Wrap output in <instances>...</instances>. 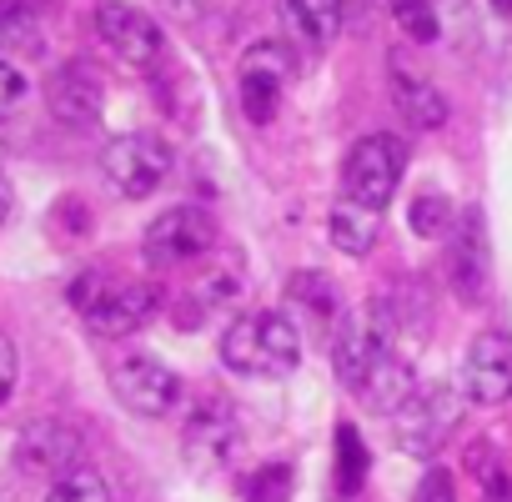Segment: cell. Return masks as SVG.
<instances>
[{"instance_id": "6da1fadb", "label": "cell", "mask_w": 512, "mask_h": 502, "mask_svg": "<svg viewBox=\"0 0 512 502\" xmlns=\"http://www.w3.org/2000/svg\"><path fill=\"white\" fill-rule=\"evenodd\" d=\"M66 297H71V307L81 312V322H86L96 337H106V342H121V337L141 332V327L161 312V292H156L151 282H141V277H111V272H101V267L81 272Z\"/></svg>"}, {"instance_id": "7a4b0ae2", "label": "cell", "mask_w": 512, "mask_h": 502, "mask_svg": "<svg viewBox=\"0 0 512 502\" xmlns=\"http://www.w3.org/2000/svg\"><path fill=\"white\" fill-rule=\"evenodd\" d=\"M302 362V332L287 312H241L221 332V367L236 377H287Z\"/></svg>"}, {"instance_id": "3957f363", "label": "cell", "mask_w": 512, "mask_h": 502, "mask_svg": "<svg viewBox=\"0 0 512 502\" xmlns=\"http://www.w3.org/2000/svg\"><path fill=\"white\" fill-rule=\"evenodd\" d=\"M462 412H467V402H462L457 387L427 382V387H417V392L402 402V412L392 417V442H397L407 457H437V452L452 442V432L462 427Z\"/></svg>"}, {"instance_id": "277c9868", "label": "cell", "mask_w": 512, "mask_h": 502, "mask_svg": "<svg viewBox=\"0 0 512 502\" xmlns=\"http://www.w3.org/2000/svg\"><path fill=\"white\" fill-rule=\"evenodd\" d=\"M402 171H407V141L392 131H372L342 161V196L382 216V206L402 186Z\"/></svg>"}, {"instance_id": "5b68a950", "label": "cell", "mask_w": 512, "mask_h": 502, "mask_svg": "<svg viewBox=\"0 0 512 502\" xmlns=\"http://www.w3.org/2000/svg\"><path fill=\"white\" fill-rule=\"evenodd\" d=\"M297 81V51L287 41H251L241 51V66H236V91H241V116L251 126H267L287 96V86Z\"/></svg>"}, {"instance_id": "8992f818", "label": "cell", "mask_w": 512, "mask_h": 502, "mask_svg": "<svg viewBox=\"0 0 512 502\" xmlns=\"http://www.w3.org/2000/svg\"><path fill=\"white\" fill-rule=\"evenodd\" d=\"M171 166H176L171 146L151 131H126V136H111L101 146V171L126 201H141V196L161 191Z\"/></svg>"}, {"instance_id": "52a82bcc", "label": "cell", "mask_w": 512, "mask_h": 502, "mask_svg": "<svg viewBox=\"0 0 512 502\" xmlns=\"http://www.w3.org/2000/svg\"><path fill=\"white\" fill-rule=\"evenodd\" d=\"M211 246H216V221L201 211V206H191V201H181V206H166L151 226H146V236H141V257L151 262V267H191V262H201V257H211Z\"/></svg>"}, {"instance_id": "ba28073f", "label": "cell", "mask_w": 512, "mask_h": 502, "mask_svg": "<svg viewBox=\"0 0 512 502\" xmlns=\"http://www.w3.org/2000/svg\"><path fill=\"white\" fill-rule=\"evenodd\" d=\"M111 392L136 417H171L186 397V382L151 352H126L111 362Z\"/></svg>"}, {"instance_id": "9c48e42d", "label": "cell", "mask_w": 512, "mask_h": 502, "mask_svg": "<svg viewBox=\"0 0 512 502\" xmlns=\"http://www.w3.org/2000/svg\"><path fill=\"white\" fill-rule=\"evenodd\" d=\"M442 277H447V287L462 307H477L487 297V287H492V241H487L482 211H457V226L447 231V251H442Z\"/></svg>"}, {"instance_id": "30bf717a", "label": "cell", "mask_w": 512, "mask_h": 502, "mask_svg": "<svg viewBox=\"0 0 512 502\" xmlns=\"http://www.w3.org/2000/svg\"><path fill=\"white\" fill-rule=\"evenodd\" d=\"M96 36H101V46H106L121 66H131V71H151V66L166 56L161 26H156L141 6H131V0H101V6H96Z\"/></svg>"}, {"instance_id": "8fae6325", "label": "cell", "mask_w": 512, "mask_h": 502, "mask_svg": "<svg viewBox=\"0 0 512 502\" xmlns=\"http://www.w3.org/2000/svg\"><path fill=\"white\" fill-rule=\"evenodd\" d=\"M457 392L472 407H502L512 397V337L507 332H482L467 342L462 367H457Z\"/></svg>"}, {"instance_id": "7c38bea8", "label": "cell", "mask_w": 512, "mask_h": 502, "mask_svg": "<svg viewBox=\"0 0 512 502\" xmlns=\"http://www.w3.org/2000/svg\"><path fill=\"white\" fill-rule=\"evenodd\" d=\"M181 452H186V462H191L196 472L226 467V462L241 452V422H236V412H231L221 397H201V402L186 412Z\"/></svg>"}, {"instance_id": "4fadbf2b", "label": "cell", "mask_w": 512, "mask_h": 502, "mask_svg": "<svg viewBox=\"0 0 512 502\" xmlns=\"http://www.w3.org/2000/svg\"><path fill=\"white\" fill-rule=\"evenodd\" d=\"M81 432L71 427V422H31L21 437H16V467L26 472V477H51V482H61V477H71L76 467H86L81 462Z\"/></svg>"}, {"instance_id": "5bb4252c", "label": "cell", "mask_w": 512, "mask_h": 502, "mask_svg": "<svg viewBox=\"0 0 512 502\" xmlns=\"http://www.w3.org/2000/svg\"><path fill=\"white\" fill-rule=\"evenodd\" d=\"M46 101H51V116L66 121V126H96L101 111H106V91L91 76V66H81V61H66V66L51 71Z\"/></svg>"}, {"instance_id": "9a60e30c", "label": "cell", "mask_w": 512, "mask_h": 502, "mask_svg": "<svg viewBox=\"0 0 512 502\" xmlns=\"http://www.w3.org/2000/svg\"><path fill=\"white\" fill-rule=\"evenodd\" d=\"M387 81H392V96H397V111L412 131H437L447 126V96L432 86V76H422L407 56H392L387 61Z\"/></svg>"}, {"instance_id": "2e32d148", "label": "cell", "mask_w": 512, "mask_h": 502, "mask_svg": "<svg viewBox=\"0 0 512 502\" xmlns=\"http://www.w3.org/2000/svg\"><path fill=\"white\" fill-rule=\"evenodd\" d=\"M382 352H387V347L372 337L362 307H357V312H342V322L332 327V372H337V382H342L347 392L362 387V377L372 372V362H377Z\"/></svg>"}, {"instance_id": "e0dca14e", "label": "cell", "mask_w": 512, "mask_h": 502, "mask_svg": "<svg viewBox=\"0 0 512 502\" xmlns=\"http://www.w3.org/2000/svg\"><path fill=\"white\" fill-rule=\"evenodd\" d=\"M412 392H417V377H412L407 357H397V352H382V357L372 362V372L362 377V387H357L362 407L377 412V417H397Z\"/></svg>"}, {"instance_id": "ac0fdd59", "label": "cell", "mask_w": 512, "mask_h": 502, "mask_svg": "<svg viewBox=\"0 0 512 502\" xmlns=\"http://www.w3.org/2000/svg\"><path fill=\"white\" fill-rule=\"evenodd\" d=\"M277 11H282V26L312 51H327L347 26L337 0H277Z\"/></svg>"}, {"instance_id": "d6986e66", "label": "cell", "mask_w": 512, "mask_h": 502, "mask_svg": "<svg viewBox=\"0 0 512 502\" xmlns=\"http://www.w3.org/2000/svg\"><path fill=\"white\" fill-rule=\"evenodd\" d=\"M241 292H246V272H241L236 257H216L211 267H201V272H196V287H191V297H186V307H196V312H191V327H201L211 312L241 302Z\"/></svg>"}, {"instance_id": "ffe728a7", "label": "cell", "mask_w": 512, "mask_h": 502, "mask_svg": "<svg viewBox=\"0 0 512 502\" xmlns=\"http://www.w3.org/2000/svg\"><path fill=\"white\" fill-rule=\"evenodd\" d=\"M327 236H332V246L342 251V257H367V251L377 246V236H382V216L342 196L327 216Z\"/></svg>"}, {"instance_id": "44dd1931", "label": "cell", "mask_w": 512, "mask_h": 502, "mask_svg": "<svg viewBox=\"0 0 512 502\" xmlns=\"http://www.w3.org/2000/svg\"><path fill=\"white\" fill-rule=\"evenodd\" d=\"M287 297H292V307H307L317 322H342V292H337L332 277H322L317 267L297 272L292 287H287Z\"/></svg>"}, {"instance_id": "7402d4cb", "label": "cell", "mask_w": 512, "mask_h": 502, "mask_svg": "<svg viewBox=\"0 0 512 502\" xmlns=\"http://www.w3.org/2000/svg\"><path fill=\"white\" fill-rule=\"evenodd\" d=\"M407 221H412L417 236H427V241H447V231L457 226V206H452L447 191H422V196L407 206Z\"/></svg>"}, {"instance_id": "603a6c76", "label": "cell", "mask_w": 512, "mask_h": 502, "mask_svg": "<svg viewBox=\"0 0 512 502\" xmlns=\"http://www.w3.org/2000/svg\"><path fill=\"white\" fill-rule=\"evenodd\" d=\"M41 41V16L26 0H0V51H31Z\"/></svg>"}, {"instance_id": "cb8c5ba5", "label": "cell", "mask_w": 512, "mask_h": 502, "mask_svg": "<svg viewBox=\"0 0 512 502\" xmlns=\"http://www.w3.org/2000/svg\"><path fill=\"white\" fill-rule=\"evenodd\" d=\"M362 482H367V442L352 422H342L337 427V492L352 497Z\"/></svg>"}, {"instance_id": "d4e9b609", "label": "cell", "mask_w": 512, "mask_h": 502, "mask_svg": "<svg viewBox=\"0 0 512 502\" xmlns=\"http://www.w3.org/2000/svg\"><path fill=\"white\" fill-rule=\"evenodd\" d=\"M46 502H111V482H106L96 467H76L71 477L51 482Z\"/></svg>"}, {"instance_id": "484cf974", "label": "cell", "mask_w": 512, "mask_h": 502, "mask_svg": "<svg viewBox=\"0 0 512 502\" xmlns=\"http://www.w3.org/2000/svg\"><path fill=\"white\" fill-rule=\"evenodd\" d=\"M292 487H297V472H292V462L256 467V472L246 477V502H292Z\"/></svg>"}, {"instance_id": "4316f807", "label": "cell", "mask_w": 512, "mask_h": 502, "mask_svg": "<svg viewBox=\"0 0 512 502\" xmlns=\"http://www.w3.org/2000/svg\"><path fill=\"white\" fill-rule=\"evenodd\" d=\"M392 21L407 31V41H437L442 36L432 0H392Z\"/></svg>"}, {"instance_id": "83f0119b", "label": "cell", "mask_w": 512, "mask_h": 502, "mask_svg": "<svg viewBox=\"0 0 512 502\" xmlns=\"http://www.w3.org/2000/svg\"><path fill=\"white\" fill-rule=\"evenodd\" d=\"M412 502H457V492H452V472L432 462V467L422 472V482H417Z\"/></svg>"}, {"instance_id": "f1b7e54d", "label": "cell", "mask_w": 512, "mask_h": 502, "mask_svg": "<svg viewBox=\"0 0 512 502\" xmlns=\"http://www.w3.org/2000/svg\"><path fill=\"white\" fill-rule=\"evenodd\" d=\"M21 101H26V76H21V66L0 61V121L16 116V106H21Z\"/></svg>"}, {"instance_id": "f546056e", "label": "cell", "mask_w": 512, "mask_h": 502, "mask_svg": "<svg viewBox=\"0 0 512 502\" xmlns=\"http://www.w3.org/2000/svg\"><path fill=\"white\" fill-rule=\"evenodd\" d=\"M16 377H21V352H16V342L0 332V407L11 402V392H16Z\"/></svg>"}, {"instance_id": "4dcf8cb0", "label": "cell", "mask_w": 512, "mask_h": 502, "mask_svg": "<svg viewBox=\"0 0 512 502\" xmlns=\"http://www.w3.org/2000/svg\"><path fill=\"white\" fill-rule=\"evenodd\" d=\"M477 472H482V502H512V472H502L497 462H487Z\"/></svg>"}, {"instance_id": "1f68e13d", "label": "cell", "mask_w": 512, "mask_h": 502, "mask_svg": "<svg viewBox=\"0 0 512 502\" xmlns=\"http://www.w3.org/2000/svg\"><path fill=\"white\" fill-rule=\"evenodd\" d=\"M171 11H176V16H201L206 0H171Z\"/></svg>"}, {"instance_id": "d6a6232c", "label": "cell", "mask_w": 512, "mask_h": 502, "mask_svg": "<svg viewBox=\"0 0 512 502\" xmlns=\"http://www.w3.org/2000/svg\"><path fill=\"white\" fill-rule=\"evenodd\" d=\"M337 6H342V16H362V11L377 6V0H337Z\"/></svg>"}, {"instance_id": "836d02e7", "label": "cell", "mask_w": 512, "mask_h": 502, "mask_svg": "<svg viewBox=\"0 0 512 502\" xmlns=\"http://www.w3.org/2000/svg\"><path fill=\"white\" fill-rule=\"evenodd\" d=\"M6 216H11V186H6V176H0V226H6Z\"/></svg>"}, {"instance_id": "e575fe53", "label": "cell", "mask_w": 512, "mask_h": 502, "mask_svg": "<svg viewBox=\"0 0 512 502\" xmlns=\"http://www.w3.org/2000/svg\"><path fill=\"white\" fill-rule=\"evenodd\" d=\"M487 6H492L497 16H512V0H487Z\"/></svg>"}]
</instances>
